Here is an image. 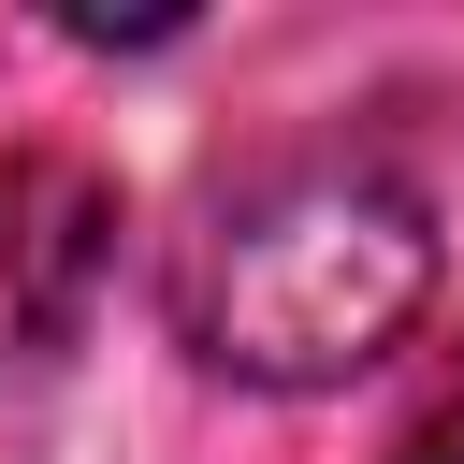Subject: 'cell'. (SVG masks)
Here are the masks:
<instances>
[{
    "instance_id": "cell-2",
    "label": "cell",
    "mask_w": 464,
    "mask_h": 464,
    "mask_svg": "<svg viewBox=\"0 0 464 464\" xmlns=\"http://www.w3.org/2000/svg\"><path fill=\"white\" fill-rule=\"evenodd\" d=\"M102 276H116V174L72 145H14L0 160V377L58 362Z\"/></svg>"
},
{
    "instance_id": "cell-1",
    "label": "cell",
    "mask_w": 464,
    "mask_h": 464,
    "mask_svg": "<svg viewBox=\"0 0 464 464\" xmlns=\"http://www.w3.org/2000/svg\"><path fill=\"white\" fill-rule=\"evenodd\" d=\"M435 304V203L392 160H261L174 246V334L232 392H348Z\"/></svg>"
},
{
    "instance_id": "cell-3",
    "label": "cell",
    "mask_w": 464,
    "mask_h": 464,
    "mask_svg": "<svg viewBox=\"0 0 464 464\" xmlns=\"http://www.w3.org/2000/svg\"><path fill=\"white\" fill-rule=\"evenodd\" d=\"M392 464H464V420H435V435H406Z\"/></svg>"
},
{
    "instance_id": "cell-4",
    "label": "cell",
    "mask_w": 464,
    "mask_h": 464,
    "mask_svg": "<svg viewBox=\"0 0 464 464\" xmlns=\"http://www.w3.org/2000/svg\"><path fill=\"white\" fill-rule=\"evenodd\" d=\"M450 420H464V406H450Z\"/></svg>"
}]
</instances>
